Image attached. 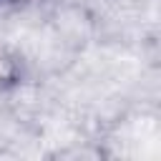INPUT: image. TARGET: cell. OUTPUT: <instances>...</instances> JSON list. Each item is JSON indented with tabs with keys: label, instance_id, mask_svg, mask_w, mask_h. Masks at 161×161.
Returning <instances> with one entry per match:
<instances>
[{
	"label": "cell",
	"instance_id": "1",
	"mask_svg": "<svg viewBox=\"0 0 161 161\" xmlns=\"http://www.w3.org/2000/svg\"><path fill=\"white\" fill-rule=\"evenodd\" d=\"M28 75L30 70H28L25 55L13 45L0 43V93H10L20 88L28 80Z\"/></svg>",
	"mask_w": 161,
	"mask_h": 161
},
{
	"label": "cell",
	"instance_id": "2",
	"mask_svg": "<svg viewBox=\"0 0 161 161\" xmlns=\"http://www.w3.org/2000/svg\"><path fill=\"white\" fill-rule=\"evenodd\" d=\"M43 3H48V0H0V5H5V8H35Z\"/></svg>",
	"mask_w": 161,
	"mask_h": 161
}]
</instances>
